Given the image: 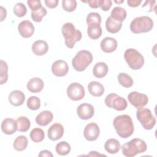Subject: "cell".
<instances>
[{"instance_id":"cell-1","label":"cell","mask_w":157,"mask_h":157,"mask_svg":"<svg viewBox=\"0 0 157 157\" xmlns=\"http://www.w3.org/2000/svg\"><path fill=\"white\" fill-rule=\"evenodd\" d=\"M117 134L121 138L126 139L134 132V124L131 117L128 115L117 116L113 121Z\"/></svg>"},{"instance_id":"cell-2","label":"cell","mask_w":157,"mask_h":157,"mask_svg":"<svg viewBox=\"0 0 157 157\" xmlns=\"http://www.w3.org/2000/svg\"><path fill=\"white\" fill-rule=\"evenodd\" d=\"M147 146L145 142L139 138H134L124 144L121 147L122 153L127 157H133L145 152Z\"/></svg>"},{"instance_id":"cell-3","label":"cell","mask_w":157,"mask_h":157,"mask_svg":"<svg viewBox=\"0 0 157 157\" xmlns=\"http://www.w3.org/2000/svg\"><path fill=\"white\" fill-rule=\"evenodd\" d=\"M61 32L64 37L65 45L69 48H72L75 42L80 40L82 37L80 31L76 29L74 25L70 22L63 25Z\"/></svg>"},{"instance_id":"cell-4","label":"cell","mask_w":157,"mask_h":157,"mask_svg":"<svg viewBox=\"0 0 157 157\" xmlns=\"http://www.w3.org/2000/svg\"><path fill=\"white\" fill-rule=\"evenodd\" d=\"M153 28V21L148 16L135 18L131 22L130 29L134 34H140L150 31Z\"/></svg>"},{"instance_id":"cell-5","label":"cell","mask_w":157,"mask_h":157,"mask_svg":"<svg viewBox=\"0 0 157 157\" xmlns=\"http://www.w3.org/2000/svg\"><path fill=\"white\" fill-rule=\"evenodd\" d=\"M93 61V55L88 50H80L77 53L72 60L74 69L78 72H82L86 69Z\"/></svg>"},{"instance_id":"cell-6","label":"cell","mask_w":157,"mask_h":157,"mask_svg":"<svg viewBox=\"0 0 157 157\" xmlns=\"http://www.w3.org/2000/svg\"><path fill=\"white\" fill-rule=\"evenodd\" d=\"M124 58L128 66L133 70L140 69L144 64V58L137 50L128 48L124 53Z\"/></svg>"},{"instance_id":"cell-7","label":"cell","mask_w":157,"mask_h":157,"mask_svg":"<svg viewBox=\"0 0 157 157\" xmlns=\"http://www.w3.org/2000/svg\"><path fill=\"white\" fill-rule=\"evenodd\" d=\"M136 117L143 128L145 129H151L156 124V118L148 109L143 107L139 108L136 112Z\"/></svg>"},{"instance_id":"cell-8","label":"cell","mask_w":157,"mask_h":157,"mask_svg":"<svg viewBox=\"0 0 157 157\" xmlns=\"http://www.w3.org/2000/svg\"><path fill=\"white\" fill-rule=\"evenodd\" d=\"M105 104L109 108L118 111H122L126 109L128 102L126 100L115 93H110L105 98Z\"/></svg>"},{"instance_id":"cell-9","label":"cell","mask_w":157,"mask_h":157,"mask_svg":"<svg viewBox=\"0 0 157 157\" xmlns=\"http://www.w3.org/2000/svg\"><path fill=\"white\" fill-rule=\"evenodd\" d=\"M67 94L69 98L72 101H80L82 99L85 95V91L83 86L77 82L71 83L67 88Z\"/></svg>"},{"instance_id":"cell-10","label":"cell","mask_w":157,"mask_h":157,"mask_svg":"<svg viewBox=\"0 0 157 157\" xmlns=\"http://www.w3.org/2000/svg\"><path fill=\"white\" fill-rule=\"evenodd\" d=\"M128 99L131 104L137 109L146 105L148 102V98L146 94L137 91L131 92L128 96Z\"/></svg>"},{"instance_id":"cell-11","label":"cell","mask_w":157,"mask_h":157,"mask_svg":"<svg viewBox=\"0 0 157 157\" xmlns=\"http://www.w3.org/2000/svg\"><path fill=\"white\" fill-rule=\"evenodd\" d=\"M100 134L98 125L95 123H90L86 124L83 131L84 137L88 141L96 140Z\"/></svg>"},{"instance_id":"cell-12","label":"cell","mask_w":157,"mask_h":157,"mask_svg":"<svg viewBox=\"0 0 157 157\" xmlns=\"http://www.w3.org/2000/svg\"><path fill=\"white\" fill-rule=\"evenodd\" d=\"M78 117L82 120H88L94 115V109L93 106L88 103H83L79 105L77 109Z\"/></svg>"},{"instance_id":"cell-13","label":"cell","mask_w":157,"mask_h":157,"mask_svg":"<svg viewBox=\"0 0 157 157\" xmlns=\"http://www.w3.org/2000/svg\"><path fill=\"white\" fill-rule=\"evenodd\" d=\"M68 71L69 66L67 63L62 59L56 60L52 65V73L57 77H63L66 75Z\"/></svg>"},{"instance_id":"cell-14","label":"cell","mask_w":157,"mask_h":157,"mask_svg":"<svg viewBox=\"0 0 157 157\" xmlns=\"http://www.w3.org/2000/svg\"><path fill=\"white\" fill-rule=\"evenodd\" d=\"M18 30L21 36L24 38H28L33 35L34 33V26L30 21L23 20L19 23Z\"/></svg>"},{"instance_id":"cell-15","label":"cell","mask_w":157,"mask_h":157,"mask_svg":"<svg viewBox=\"0 0 157 157\" xmlns=\"http://www.w3.org/2000/svg\"><path fill=\"white\" fill-rule=\"evenodd\" d=\"M64 134V128L62 124L56 123L52 124L48 129V137L51 140H57L62 137Z\"/></svg>"},{"instance_id":"cell-16","label":"cell","mask_w":157,"mask_h":157,"mask_svg":"<svg viewBox=\"0 0 157 157\" xmlns=\"http://www.w3.org/2000/svg\"><path fill=\"white\" fill-rule=\"evenodd\" d=\"M2 131L7 135L15 133L18 130V124L17 120L12 118H7L3 120L1 123Z\"/></svg>"},{"instance_id":"cell-17","label":"cell","mask_w":157,"mask_h":157,"mask_svg":"<svg viewBox=\"0 0 157 157\" xmlns=\"http://www.w3.org/2000/svg\"><path fill=\"white\" fill-rule=\"evenodd\" d=\"M117 41L113 37H106L101 42V48L105 53H109L114 52L117 48Z\"/></svg>"},{"instance_id":"cell-18","label":"cell","mask_w":157,"mask_h":157,"mask_svg":"<svg viewBox=\"0 0 157 157\" xmlns=\"http://www.w3.org/2000/svg\"><path fill=\"white\" fill-rule=\"evenodd\" d=\"M9 102L16 107L22 105L25 100V94L20 90H13L9 95Z\"/></svg>"},{"instance_id":"cell-19","label":"cell","mask_w":157,"mask_h":157,"mask_svg":"<svg viewBox=\"0 0 157 157\" xmlns=\"http://www.w3.org/2000/svg\"><path fill=\"white\" fill-rule=\"evenodd\" d=\"M53 113L51 111L44 110L39 113L36 117V123L42 126H45L48 124L53 120Z\"/></svg>"},{"instance_id":"cell-20","label":"cell","mask_w":157,"mask_h":157,"mask_svg":"<svg viewBox=\"0 0 157 157\" xmlns=\"http://www.w3.org/2000/svg\"><path fill=\"white\" fill-rule=\"evenodd\" d=\"M44 83L42 80L39 77L31 78L27 83V88L31 93H39L44 88Z\"/></svg>"},{"instance_id":"cell-21","label":"cell","mask_w":157,"mask_h":157,"mask_svg":"<svg viewBox=\"0 0 157 157\" xmlns=\"http://www.w3.org/2000/svg\"><path fill=\"white\" fill-rule=\"evenodd\" d=\"M48 50V45L47 42L43 40L35 41L32 45V51L36 55L42 56L45 55Z\"/></svg>"},{"instance_id":"cell-22","label":"cell","mask_w":157,"mask_h":157,"mask_svg":"<svg viewBox=\"0 0 157 157\" xmlns=\"http://www.w3.org/2000/svg\"><path fill=\"white\" fill-rule=\"evenodd\" d=\"M88 90L90 94L95 97H100L104 93L103 85L96 81H92L88 85Z\"/></svg>"},{"instance_id":"cell-23","label":"cell","mask_w":157,"mask_h":157,"mask_svg":"<svg viewBox=\"0 0 157 157\" xmlns=\"http://www.w3.org/2000/svg\"><path fill=\"white\" fill-rule=\"evenodd\" d=\"M109 71L108 66L104 62L97 63L93 67V73L94 77L96 78H103L104 77Z\"/></svg>"},{"instance_id":"cell-24","label":"cell","mask_w":157,"mask_h":157,"mask_svg":"<svg viewBox=\"0 0 157 157\" xmlns=\"http://www.w3.org/2000/svg\"><path fill=\"white\" fill-rule=\"evenodd\" d=\"M122 26V23L117 21L113 19L110 16L105 21V27L107 31L110 33L115 34L118 33Z\"/></svg>"},{"instance_id":"cell-25","label":"cell","mask_w":157,"mask_h":157,"mask_svg":"<svg viewBox=\"0 0 157 157\" xmlns=\"http://www.w3.org/2000/svg\"><path fill=\"white\" fill-rule=\"evenodd\" d=\"M104 148L108 153L115 154L118 153L120 149V144L119 141L115 139H109L105 142Z\"/></svg>"},{"instance_id":"cell-26","label":"cell","mask_w":157,"mask_h":157,"mask_svg":"<svg viewBox=\"0 0 157 157\" xmlns=\"http://www.w3.org/2000/svg\"><path fill=\"white\" fill-rule=\"evenodd\" d=\"M126 15L127 13L125 9L118 6L115 7L110 13V17L113 19L121 23L125 20Z\"/></svg>"},{"instance_id":"cell-27","label":"cell","mask_w":157,"mask_h":157,"mask_svg":"<svg viewBox=\"0 0 157 157\" xmlns=\"http://www.w3.org/2000/svg\"><path fill=\"white\" fill-rule=\"evenodd\" d=\"M102 28L101 25H88L87 28V34L91 39H98L102 35Z\"/></svg>"},{"instance_id":"cell-28","label":"cell","mask_w":157,"mask_h":157,"mask_svg":"<svg viewBox=\"0 0 157 157\" xmlns=\"http://www.w3.org/2000/svg\"><path fill=\"white\" fill-rule=\"evenodd\" d=\"M28 140L26 136H19L14 140L13 142V148L19 151L25 150L28 146Z\"/></svg>"},{"instance_id":"cell-29","label":"cell","mask_w":157,"mask_h":157,"mask_svg":"<svg viewBox=\"0 0 157 157\" xmlns=\"http://www.w3.org/2000/svg\"><path fill=\"white\" fill-rule=\"evenodd\" d=\"M119 83L124 88H130L132 86L134 81L132 77L128 74L121 72L118 75Z\"/></svg>"},{"instance_id":"cell-30","label":"cell","mask_w":157,"mask_h":157,"mask_svg":"<svg viewBox=\"0 0 157 157\" xmlns=\"http://www.w3.org/2000/svg\"><path fill=\"white\" fill-rule=\"evenodd\" d=\"M71 150V147L70 145L66 141H61L58 143L55 147L56 153L61 156L67 155L70 153Z\"/></svg>"},{"instance_id":"cell-31","label":"cell","mask_w":157,"mask_h":157,"mask_svg":"<svg viewBox=\"0 0 157 157\" xmlns=\"http://www.w3.org/2000/svg\"><path fill=\"white\" fill-rule=\"evenodd\" d=\"M29 136L33 142L38 143L42 142L44 139L45 134L42 129L36 128L31 130Z\"/></svg>"},{"instance_id":"cell-32","label":"cell","mask_w":157,"mask_h":157,"mask_svg":"<svg viewBox=\"0 0 157 157\" xmlns=\"http://www.w3.org/2000/svg\"><path fill=\"white\" fill-rule=\"evenodd\" d=\"M18 124V130L20 132L27 131L31 126L29 120L26 117H20L17 120Z\"/></svg>"},{"instance_id":"cell-33","label":"cell","mask_w":157,"mask_h":157,"mask_svg":"<svg viewBox=\"0 0 157 157\" xmlns=\"http://www.w3.org/2000/svg\"><path fill=\"white\" fill-rule=\"evenodd\" d=\"M86 23L88 25H101V17L97 12H90L86 17Z\"/></svg>"},{"instance_id":"cell-34","label":"cell","mask_w":157,"mask_h":157,"mask_svg":"<svg viewBox=\"0 0 157 157\" xmlns=\"http://www.w3.org/2000/svg\"><path fill=\"white\" fill-rule=\"evenodd\" d=\"M26 105L29 109L32 110H36L40 107V100L37 96H31L27 100Z\"/></svg>"},{"instance_id":"cell-35","label":"cell","mask_w":157,"mask_h":157,"mask_svg":"<svg viewBox=\"0 0 157 157\" xmlns=\"http://www.w3.org/2000/svg\"><path fill=\"white\" fill-rule=\"evenodd\" d=\"M8 66L6 61L1 60V85L5 83L8 79Z\"/></svg>"},{"instance_id":"cell-36","label":"cell","mask_w":157,"mask_h":157,"mask_svg":"<svg viewBox=\"0 0 157 157\" xmlns=\"http://www.w3.org/2000/svg\"><path fill=\"white\" fill-rule=\"evenodd\" d=\"M47 10L44 7L36 11H31V18L36 22H40L44 17L47 15Z\"/></svg>"},{"instance_id":"cell-37","label":"cell","mask_w":157,"mask_h":157,"mask_svg":"<svg viewBox=\"0 0 157 157\" xmlns=\"http://www.w3.org/2000/svg\"><path fill=\"white\" fill-rule=\"evenodd\" d=\"M13 13L18 17H23L26 14L27 9L24 4L18 2L13 7Z\"/></svg>"},{"instance_id":"cell-38","label":"cell","mask_w":157,"mask_h":157,"mask_svg":"<svg viewBox=\"0 0 157 157\" xmlns=\"http://www.w3.org/2000/svg\"><path fill=\"white\" fill-rule=\"evenodd\" d=\"M62 7L66 12H73L77 7V1L75 0H63Z\"/></svg>"},{"instance_id":"cell-39","label":"cell","mask_w":157,"mask_h":157,"mask_svg":"<svg viewBox=\"0 0 157 157\" xmlns=\"http://www.w3.org/2000/svg\"><path fill=\"white\" fill-rule=\"evenodd\" d=\"M27 3L31 11L37 10L42 7L41 2L39 0H28Z\"/></svg>"},{"instance_id":"cell-40","label":"cell","mask_w":157,"mask_h":157,"mask_svg":"<svg viewBox=\"0 0 157 157\" xmlns=\"http://www.w3.org/2000/svg\"><path fill=\"white\" fill-rule=\"evenodd\" d=\"M112 4L111 0H98L99 7L104 11H107L110 9Z\"/></svg>"},{"instance_id":"cell-41","label":"cell","mask_w":157,"mask_h":157,"mask_svg":"<svg viewBox=\"0 0 157 157\" xmlns=\"http://www.w3.org/2000/svg\"><path fill=\"white\" fill-rule=\"evenodd\" d=\"M44 2L46 6L50 9L56 7L58 4V0H45Z\"/></svg>"},{"instance_id":"cell-42","label":"cell","mask_w":157,"mask_h":157,"mask_svg":"<svg viewBox=\"0 0 157 157\" xmlns=\"http://www.w3.org/2000/svg\"><path fill=\"white\" fill-rule=\"evenodd\" d=\"M141 2H142V1H138V0H128L127 1V4H128V6L132 7H136L139 6Z\"/></svg>"},{"instance_id":"cell-43","label":"cell","mask_w":157,"mask_h":157,"mask_svg":"<svg viewBox=\"0 0 157 157\" xmlns=\"http://www.w3.org/2000/svg\"><path fill=\"white\" fill-rule=\"evenodd\" d=\"M40 157H45V156H48V157H52L53 154L48 150H42L38 155Z\"/></svg>"},{"instance_id":"cell-44","label":"cell","mask_w":157,"mask_h":157,"mask_svg":"<svg viewBox=\"0 0 157 157\" xmlns=\"http://www.w3.org/2000/svg\"><path fill=\"white\" fill-rule=\"evenodd\" d=\"M86 2H87L89 5V6L91 8H94V9H96L98 7H99V5H98V0H91V1H86Z\"/></svg>"},{"instance_id":"cell-45","label":"cell","mask_w":157,"mask_h":157,"mask_svg":"<svg viewBox=\"0 0 157 157\" xmlns=\"http://www.w3.org/2000/svg\"><path fill=\"white\" fill-rule=\"evenodd\" d=\"M0 8H1V21H2L6 17L7 12H6V9H4L3 7L1 6Z\"/></svg>"},{"instance_id":"cell-46","label":"cell","mask_w":157,"mask_h":157,"mask_svg":"<svg viewBox=\"0 0 157 157\" xmlns=\"http://www.w3.org/2000/svg\"><path fill=\"white\" fill-rule=\"evenodd\" d=\"M124 2V1L123 0H121V1H115V2H116V3H118V4H120V3H123Z\"/></svg>"}]
</instances>
